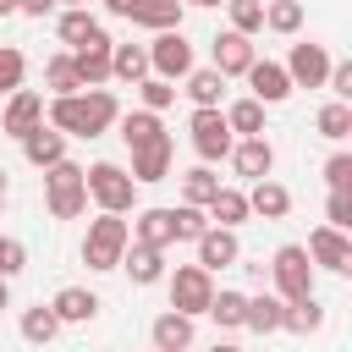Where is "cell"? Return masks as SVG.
<instances>
[{"instance_id":"54","label":"cell","mask_w":352,"mask_h":352,"mask_svg":"<svg viewBox=\"0 0 352 352\" xmlns=\"http://www.w3.org/2000/svg\"><path fill=\"white\" fill-rule=\"evenodd\" d=\"M0 198H6V165H0Z\"/></svg>"},{"instance_id":"21","label":"cell","mask_w":352,"mask_h":352,"mask_svg":"<svg viewBox=\"0 0 352 352\" xmlns=\"http://www.w3.org/2000/svg\"><path fill=\"white\" fill-rule=\"evenodd\" d=\"M286 209H292V192H286L280 182L258 176V182H253V192H248V214H264V220H286Z\"/></svg>"},{"instance_id":"23","label":"cell","mask_w":352,"mask_h":352,"mask_svg":"<svg viewBox=\"0 0 352 352\" xmlns=\"http://www.w3.org/2000/svg\"><path fill=\"white\" fill-rule=\"evenodd\" d=\"M126 16H132L138 28L165 33V28H182V0H132V6H126Z\"/></svg>"},{"instance_id":"9","label":"cell","mask_w":352,"mask_h":352,"mask_svg":"<svg viewBox=\"0 0 352 352\" xmlns=\"http://www.w3.org/2000/svg\"><path fill=\"white\" fill-rule=\"evenodd\" d=\"M38 121H44V94L16 88V94H11V104H6V116H0V132H6V138H28Z\"/></svg>"},{"instance_id":"40","label":"cell","mask_w":352,"mask_h":352,"mask_svg":"<svg viewBox=\"0 0 352 352\" xmlns=\"http://www.w3.org/2000/svg\"><path fill=\"white\" fill-rule=\"evenodd\" d=\"M204 231H209V214H204L198 204H182V209H176V242H198Z\"/></svg>"},{"instance_id":"20","label":"cell","mask_w":352,"mask_h":352,"mask_svg":"<svg viewBox=\"0 0 352 352\" xmlns=\"http://www.w3.org/2000/svg\"><path fill=\"white\" fill-rule=\"evenodd\" d=\"M72 66H77V82H82V88H99V82L110 77V38L72 50Z\"/></svg>"},{"instance_id":"44","label":"cell","mask_w":352,"mask_h":352,"mask_svg":"<svg viewBox=\"0 0 352 352\" xmlns=\"http://www.w3.org/2000/svg\"><path fill=\"white\" fill-rule=\"evenodd\" d=\"M324 182H330V192L336 187H352V154H330L324 160Z\"/></svg>"},{"instance_id":"37","label":"cell","mask_w":352,"mask_h":352,"mask_svg":"<svg viewBox=\"0 0 352 352\" xmlns=\"http://www.w3.org/2000/svg\"><path fill=\"white\" fill-rule=\"evenodd\" d=\"M182 192H187V204H198V209H204V204L220 192V176H214L209 165H198V170H187V176H182Z\"/></svg>"},{"instance_id":"39","label":"cell","mask_w":352,"mask_h":352,"mask_svg":"<svg viewBox=\"0 0 352 352\" xmlns=\"http://www.w3.org/2000/svg\"><path fill=\"white\" fill-rule=\"evenodd\" d=\"M226 6H231V28H236V33L253 38V33L264 28V0H226Z\"/></svg>"},{"instance_id":"43","label":"cell","mask_w":352,"mask_h":352,"mask_svg":"<svg viewBox=\"0 0 352 352\" xmlns=\"http://www.w3.org/2000/svg\"><path fill=\"white\" fill-rule=\"evenodd\" d=\"M16 270H28V248L16 236H6V248H0V280H11Z\"/></svg>"},{"instance_id":"32","label":"cell","mask_w":352,"mask_h":352,"mask_svg":"<svg viewBox=\"0 0 352 352\" xmlns=\"http://www.w3.org/2000/svg\"><path fill=\"white\" fill-rule=\"evenodd\" d=\"M242 308H248V297H242V292H214L204 314H209L220 330H242Z\"/></svg>"},{"instance_id":"55","label":"cell","mask_w":352,"mask_h":352,"mask_svg":"<svg viewBox=\"0 0 352 352\" xmlns=\"http://www.w3.org/2000/svg\"><path fill=\"white\" fill-rule=\"evenodd\" d=\"M66 6H88V0H66Z\"/></svg>"},{"instance_id":"17","label":"cell","mask_w":352,"mask_h":352,"mask_svg":"<svg viewBox=\"0 0 352 352\" xmlns=\"http://www.w3.org/2000/svg\"><path fill=\"white\" fill-rule=\"evenodd\" d=\"M231 160H236V170H242L248 182H258V176H270V170H275V148L264 143V132H258V138L231 143Z\"/></svg>"},{"instance_id":"26","label":"cell","mask_w":352,"mask_h":352,"mask_svg":"<svg viewBox=\"0 0 352 352\" xmlns=\"http://www.w3.org/2000/svg\"><path fill=\"white\" fill-rule=\"evenodd\" d=\"M280 314H286V302L280 297H248V308H242V330H258V336H275L280 330Z\"/></svg>"},{"instance_id":"50","label":"cell","mask_w":352,"mask_h":352,"mask_svg":"<svg viewBox=\"0 0 352 352\" xmlns=\"http://www.w3.org/2000/svg\"><path fill=\"white\" fill-rule=\"evenodd\" d=\"M11 11H16V0H0V16H11Z\"/></svg>"},{"instance_id":"46","label":"cell","mask_w":352,"mask_h":352,"mask_svg":"<svg viewBox=\"0 0 352 352\" xmlns=\"http://www.w3.org/2000/svg\"><path fill=\"white\" fill-rule=\"evenodd\" d=\"M330 226H336V231L352 226V187H336V192H330Z\"/></svg>"},{"instance_id":"45","label":"cell","mask_w":352,"mask_h":352,"mask_svg":"<svg viewBox=\"0 0 352 352\" xmlns=\"http://www.w3.org/2000/svg\"><path fill=\"white\" fill-rule=\"evenodd\" d=\"M72 182H82V165H72V160L44 165V187H72Z\"/></svg>"},{"instance_id":"15","label":"cell","mask_w":352,"mask_h":352,"mask_svg":"<svg viewBox=\"0 0 352 352\" xmlns=\"http://www.w3.org/2000/svg\"><path fill=\"white\" fill-rule=\"evenodd\" d=\"M22 154H28V165H38V170H44V165L66 160V132H55V126H44V121H38V126L22 138Z\"/></svg>"},{"instance_id":"53","label":"cell","mask_w":352,"mask_h":352,"mask_svg":"<svg viewBox=\"0 0 352 352\" xmlns=\"http://www.w3.org/2000/svg\"><path fill=\"white\" fill-rule=\"evenodd\" d=\"M182 6H220V0H182Z\"/></svg>"},{"instance_id":"42","label":"cell","mask_w":352,"mask_h":352,"mask_svg":"<svg viewBox=\"0 0 352 352\" xmlns=\"http://www.w3.org/2000/svg\"><path fill=\"white\" fill-rule=\"evenodd\" d=\"M22 72H28L22 50H0V94H16L22 88Z\"/></svg>"},{"instance_id":"52","label":"cell","mask_w":352,"mask_h":352,"mask_svg":"<svg viewBox=\"0 0 352 352\" xmlns=\"http://www.w3.org/2000/svg\"><path fill=\"white\" fill-rule=\"evenodd\" d=\"M6 302H11V297H6V280H0V314H6Z\"/></svg>"},{"instance_id":"38","label":"cell","mask_w":352,"mask_h":352,"mask_svg":"<svg viewBox=\"0 0 352 352\" xmlns=\"http://www.w3.org/2000/svg\"><path fill=\"white\" fill-rule=\"evenodd\" d=\"M44 82L55 88V99H60V94H77V88H82V82H77V66H72V55H55V60L44 66Z\"/></svg>"},{"instance_id":"16","label":"cell","mask_w":352,"mask_h":352,"mask_svg":"<svg viewBox=\"0 0 352 352\" xmlns=\"http://www.w3.org/2000/svg\"><path fill=\"white\" fill-rule=\"evenodd\" d=\"M170 138H160V143H148V148H132V182H165L170 176Z\"/></svg>"},{"instance_id":"56","label":"cell","mask_w":352,"mask_h":352,"mask_svg":"<svg viewBox=\"0 0 352 352\" xmlns=\"http://www.w3.org/2000/svg\"><path fill=\"white\" fill-rule=\"evenodd\" d=\"M0 248H6V236H0Z\"/></svg>"},{"instance_id":"6","label":"cell","mask_w":352,"mask_h":352,"mask_svg":"<svg viewBox=\"0 0 352 352\" xmlns=\"http://www.w3.org/2000/svg\"><path fill=\"white\" fill-rule=\"evenodd\" d=\"M209 297H214V280H209V270L204 264H182L176 275H170V308L176 314H204L209 308Z\"/></svg>"},{"instance_id":"14","label":"cell","mask_w":352,"mask_h":352,"mask_svg":"<svg viewBox=\"0 0 352 352\" xmlns=\"http://www.w3.org/2000/svg\"><path fill=\"white\" fill-rule=\"evenodd\" d=\"M242 77L253 82V99H258V104H280V99L292 94V77H286V66H275V60H253Z\"/></svg>"},{"instance_id":"8","label":"cell","mask_w":352,"mask_h":352,"mask_svg":"<svg viewBox=\"0 0 352 352\" xmlns=\"http://www.w3.org/2000/svg\"><path fill=\"white\" fill-rule=\"evenodd\" d=\"M286 77H292V88H324V77H330V55H324V44H292Z\"/></svg>"},{"instance_id":"12","label":"cell","mask_w":352,"mask_h":352,"mask_svg":"<svg viewBox=\"0 0 352 352\" xmlns=\"http://www.w3.org/2000/svg\"><path fill=\"white\" fill-rule=\"evenodd\" d=\"M253 60H258V55H253V38H248V33L231 28V33L214 38V72H220V77H242Z\"/></svg>"},{"instance_id":"30","label":"cell","mask_w":352,"mask_h":352,"mask_svg":"<svg viewBox=\"0 0 352 352\" xmlns=\"http://www.w3.org/2000/svg\"><path fill=\"white\" fill-rule=\"evenodd\" d=\"M314 126H319V138H330V143H341L346 132H352V104L346 99H330L319 116H314Z\"/></svg>"},{"instance_id":"18","label":"cell","mask_w":352,"mask_h":352,"mask_svg":"<svg viewBox=\"0 0 352 352\" xmlns=\"http://www.w3.org/2000/svg\"><path fill=\"white\" fill-rule=\"evenodd\" d=\"M132 242L170 248V242H176V209H143V214L132 220Z\"/></svg>"},{"instance_id":"24","label":"cell","mask_w":352,"mask_h":352,"mask_svg":"<svg viewBox=\"0 0 352 352\" xmlns=\"http://www.w3.org/2000/svg\"><path fill=\"white\" fill-rule=\"evenodd\" d=\"M99 38H110L94 16H88V6H72L66 16H60V44H72V50H82V44H99Z\"/></svg>"},{"instance_id":"7","label":"cell","mask_w":352,"mask_h":352,"mask_svg":"<svg viewBox=\"0 0 352 352\" xmlns=\"http://www.w3.org/2000/svg\"><path fill=\"white\" fill-rule=\"evenodd\" d=\"M192 148L198 160H226L231 154V126H226V110H192Z\"/></svg>"},{"instance_id":"28","label":"cell","mask_w":352,"mask_h":352,"mask_svg":"<svg viewBox=\"0 0 352 352\" xmlns=\"http://www.w3.org/2000/svg\"><path fill=\"white\" fill-rule=\"evenodd\" d=\"M116 121H121L126 148H148V143H160V138H165V126H160V116H154V110H132V116H116Z\"/></svg>"},{"instance_id":"31","label":"cell","mask_w":352,"mask_h":352,"mask_svg":"<svg viewBox=\"0 0 352 352\" xmlns=\"http://www.w3.org/2000/svg\"><path fill=\"white\" fill-rule=\"evenodd\" d=\"M50 192V214L55 220H77L82 209H88V187L82 182H72V187H44Z\"/></svg>"},{"instance_id":"22","label":"cell","mask_w":352,"mask_h":352,"mask_svg":"<svg viewBox=\"0 0 352 352\" xmlns=\"http://www.w3.org/2000/svg\"><path fill=\"white\" fill-rule=\"evenodd\" d=\"M148 336H154V352H187V346H192V319L170 308V314H160V319H154V330H148Z\"/></svg>"},{"instance_id":"29","label":"cell","mask_w":352,"mask_h":352,"mask_svg":"<svg viewBox=\"0 0 352 352\" xmlns=\"http://www.w3.org/2000/svg\"><path fill=\"white\" fill-rule=\"evenodd\" d=\"M204 214H209V220H220V226H242V220H248V192L220 187V192L204 204Z\"/></svg>"},{"instance_id":"36","label":"cell","mask_w":352,"mask_h":352,"mask_svg":"<svg viewBox=\"0 0 352 352\" xmlns=\"http://www.w3.org/2000/svg\"><path fill=\"white\" fill-rule=\"evenodd\" d=\"M264 28L297 33V28H302V0H270V6H264Z\"/></svg>"},{"instance_id":"47","label":"cell","mask_w":352,"mask_h":352,"mask_svg":"<svg viewBox=\"0 0 352 352\" xmlns=\"http://www.w3.org/2000/svg\"><path fill=\"white\" fill-rule=\"evenodd\" d=\"M324 82H330V94H336V99H352V60H336Z\"/></svg>"},{"instance_id":"3","label":"cell","mask_w":352,"mask_h":352,"mask_svg":"<svg viewBox=\"0 0 352 352\" xmlns=\"http://www.w3.org/2000/svg\"><path fill=\"white\" fill-rule=\"evenodd\" d=\"M82 187H88V198H94L104 214H126L132 198H138V182H132L121 165H110V160L88 165V170H82Z\"/></svg>"},{"instance_id":"10","label":"cell","mask_w":352,"mask_h":352,"mask_svg":"<svg viewBox=\"0 0 352 352\" xmlns=\"http://www.w3.org/2000/svg\"><path fill=\"white\" fill-rule=\"evenodd\" d=\"M308 258L324 264V270H336V275H346V270H352V242H346V231L319 226V231L308 236Z\"/></svg>"},{"instance_id":"11","label":"cell","mask_w":352,"mask_h":352,"mask_svg":"<svg viewBox=\"0 0 352 352\" xmlns=\"http://www.w3.org/2000/svg\"><path fill=\"white\" fill-rule=\"evenodd\" d=\"M242 258V248H236V231L231 226H209L204 236H198V264L214 275V270H231Z\"/></svg>"},{"instance_id":"5","label":"cell","mask_w":352,"mask_h":352,"mask_svg":"<svg viewBox=\"0 0 352 352\" xmlns=\"http://www.w3.org/2000/svg\"><path fill=\"white\" fill-rule=\"evenodd\" d=\"M148 72L165 77V82H176V77L192 72V44L182 38V28H165V33L148 44Z\"/></svg>"},{"instance_id":"19","label":"cell","mask_w":352,"mask_h":352,"mask_svg":"<svg viewBox=\"0 0 352 352\" xmlns=\"http://www.w3.org/2000/svg\"><path fill=\"white\" fill-rule=\"evenodd\" d=\"M50 308H55V319H60V324H88V319L99 314V297H94L88 286H60Z\"/></svg>"},{"instance_id":"1","label":"cell","mask_w":352,"mask_h":352,"mask_svg":"<svg viewBox=\"0 0 352 352\" xmlns=\"http://www.w3.org/2000/svg\"><path fill=\"white\" fill-rule=\"evenodd\" d=\"M116 94L110 88H77V94H60L55 104H50V126L55 132H66V138H99L104 126H116Z\"/></svg>"},{"instance_id":"2","label":"cell","mask_w":352,"mask_h":352,"mask_svg":"<svg viewBox=\"0 0 352 352\" xmlns=\"http://www.w3.org/2000/svg\"><path fill=\"white\" fill-rule=\"evenodd\" d=\"M126 242H132V226L121 214L99 209V220H88V236H82V264L88 270H116L121 253H126Z\"/></svg>"},{"instance_id":"49","label":"cell","mask_w":352,"mask_h":352,"mask_svg":"<svg viewBox=\"0 0 352 352\" xmlns=\"http://www.w3.org/2000/svg\"><path fill=\"white\" fill-rule=\"evenodd\" d=\"M126 6H132V0H104V11H116V16H126Z\"/></svg>"},{"instance_id":"48","label":"cell","mask_w":352,"mask_h":352,"mask_svg":"<svg viewBox=\"0 0 352 352\" xmlns=\"http://www.w3.org/2000/svg\"><path fill=\"white\" fill-rule=\"evenodd\" d=\"M60 0H16V11H28V16H50Z\"/></svg>"},{"instance_id":"34","label":"cell","mask_w":352,"mask_h":352,"mask_svg":"<svg viewBox=\"0 0 352 352\" xmlns=\"http://www.w3.org/2000/svg\"><path fill=\"white\" fill-rule=\"evenodd\" d=\"M226 126L242 132V138H258V132H264V104H258V99H236V104L226 110Z\"/></svg>"},{"instance_id":"33","label":"cell","mask_w":352,"mask_h":352,"mask_svg":"<svg viewBox=\"0 0 352 352\" xmlns=\"http://www.w3.org/2000/svg\"><path fill=\"white\" fill-rule=\"evenodd\" d=\"M220 88H226V77L209 66V72H187V94H192V104L198 110H214L220 104Z\"/></svg>"},{"instance_id":"13","label":"cell","mask_w":352,"mask_h":352,"mask_svg":"<svg viewBox=\"0 0 352 352\" xmlns=\"http://www.w3.org/2000/svg\"><path fill=\"white\" fill-rule=\"evenodd\" d=\"M116 270H126V275H132V286H154V280L165 275V248L126 242V253H121V264H116Z\"/></svg>"},{"instance_id":"27","label":"cell","mask_w":352,"mask_h":352,"mask_svg":"<svg viewBox=\"0 0 352 352\" xmlns=\"http://www.w3.org/2000/svg\"><path fill=\"white\" fill-rule=\"evenodd\" d=\"M280 330H292V336H314V330H324V308H319V297L308 292V297L286 302V314H280Z\"/></svg>"},{"instance_id":"41","label":"cell","mask_w":352,"mask_h":352,"mask_svg":"<svg viewBox=\"0 0 352 352\" xmlns=\"http://www.w3.org/2000/svg\"><path fill=\"white\" fill-rule=\"evenodd\" d=\"M138 94H143V110H154V116H160V110L176 99V82H165V77H143V82H138Z\"/></svg>"},{"instance_id":"51","label":"cell","mask_w":352,"mask_h":352,"mask_svg":"<svg viewBox=\"0 0 352 352\" xmlns=\"http://www.w3.org/2000/svg\"><path fill=\"white\" fill-rule=\"evenodd\" d=\"M214 352H242V346H231V341H220V346H214Z\"/></svg>"},{"instance_id":"4","label":"cell","mask_w":352,"mask_h":352,"mask_svg":"<svg viewBox=\"0 0 352 352\" xmlns=\"http://www.w3.org/2000/svg\"><path fill=\"white\" fill-rule=\"evenodd\" d=\"M270 275H275V286H280V302H297V297H308V292H314V258H308V248H297V242L275 248V264H270Z\"/></svg>"},{"instance_id":"35","label":"cell","mask_w":352,"mask_h":352,"mask_svg":"<svg viewBox=\"0 0 352 352\" xmlns=\"http://www.w3.org/2000/svg\"><path fill=\"white\" fill-rule=\"evenodd\" d=\"M55 330H60V319H55V308H28L22 314V341H33V346H44V341H55Z\"/></svg>"},{"instance_id":"25","label":"cell","mask_w":352,"mask_h":352,"mask_svg":"<svg viewBox=\"0 0 352 352\" xmlns=\"http://www.w3.org/2000/svg\"><path fill=\"white\" fill-rule=\"evenodd\" d=\"M110 77H121V82H143L148 77V50L143 44H110Z\"/></svg>"}]
</instances>
